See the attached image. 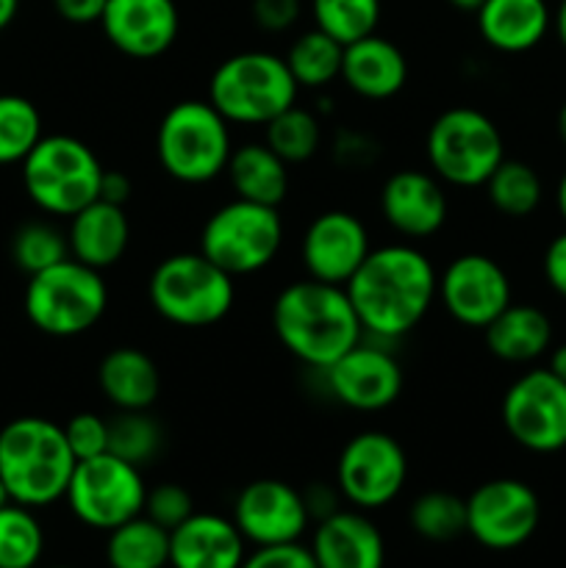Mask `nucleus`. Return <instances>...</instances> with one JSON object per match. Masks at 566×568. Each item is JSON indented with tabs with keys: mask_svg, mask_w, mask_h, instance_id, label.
<instances>
[{
	"mask_svg": "<svg viewBox=\"0 0 566 568\" xmlns=\"http://www.w3.org/2000/svg\"><path fill=\"white\" fill-rule=\"evenodd\" d=\"M344 288L364 336L397 342L420 327L436 303L438 272L416 244L394 242L372 247Z\"/></svg>",
	"mask_w": 566,
	"mask_h": 568,
	"instance_id": "1",
	"label": "nucleus"
},
{
	"mask_svg": "<svg viewBox=\"0 0 566 568\" xmlns=\"http://www.w3.org/2000/svg\"><path fill=\"white\" fill-rule=\"evenodd\" d=\"M272 331L292 358L316 372L327 369L364 338L347 288L314 277H300L277 292Z\"/></svg>",
	"mask_w": 566,
	"mask_h": 568,
	"instance_id": "2",
	"label": "nucleus"
},
{
	"mask_svg": "<svg viewBox=\"0 0 566 568\" xmlns=\"http://www.w3.org/2000/svg\"><path fill=\"white\" fill-rule=\"evenodd\" d=\"M75 464L64 425L17 416L0 427V480L11 503L33 510L55 505L64 499Z\"/></svg>",
	"mask_w": 566,
	"mask_h": 568,
	"instance_id": "3",
	"label": "nucleus"
},
{
	"mask_svg": "<svg viewBox=\"0 0 566 568\" xmlns=\"http://www.w3.org/2000/svg\"><path fill=\"white\" fill-rule=\"evenodd\" d=\"M300 87L286 59L270 50H242L216 64L209 78V103L231 125L264 128L297 103Z\"/></svg>",
	"mask_w": 566,
	"mask_h": 568,
	"instance_id": "4",
	"label": "nucleus"
},
{
	"mask_svg": "<svg viewBox=\"0 0 566 568\" xmlns=\"http://www.w3.org/2000/svg\"><path fill=\"white\" fill-rule=\"evenodd\" d=\"M233 153L231 122L205 100L170 105L155 131L159 166L183 186H203L225 175Z\"/></svg>",
	"mask_w": 566,
	"mask_h": 568,
	"instance_id": "5",
	"label": "nucleus"
},
{
	"mask_svg": "<svg viewBox=\"0 0 566 568\" xmlns=\"http://www.w3.org/2000/svg\"><path fill=\"white\" fill-rule=\"evenodd\" d=\"M103 170L98 153L83 139L70 133L42 136L20 164L28 200L42 214L64 216V220L100 197Z\"/></svg>",
	"mask_w": 566,
	"mask_h": 568,
	"instance_id": "6",
	"label": "nucleus"
},
{
	"mask_svg": "<svg viewBox=\"0 0 566 568\" xmlns=\"http://www.w3.org/2000/svg\"><path fill=\"white\" fill-rule=\"evenodd\" d=\"M236 277L211 264L203 253H172L155 264L148 297L155 314L175 327H211L231 314Z\"/></svg>",
	"mask_w": 566,
	"mask_h": 568,
	"instance_id": "7",
	"label": "nucleus"
},
{
	"mask_svg": "<svg viewBox=\"0 0 566 568\" xmlns=\"http://www.w3.org/2000/svg\"><path fill=\"white\" fill-rule=\"evenodd\" d=\"M109 308L103 272L70 258L28 277L22 311L39 333L75 338L92 331Z\"/></svg>",
	"mask_w": 566,
	"mask_h": 568,
	"instance_id": "8",
	"label": "nucleus"
},
{
	"mask_svg": "<svg viewBox=\"0 0 566 568\" xmlns=\"http://www.w3.org/2000/svg\"><path fill=\"white\" fill-rule=\"evenodd\" d=\"M427 166L442 183L486 186L505 161V142L494 120L472 105H453L431 122L425 136Z\"/></svg>",
	"mask_w": 566,
	"mask_h": 568,
	"instance_id": "9",
	"label": "nucleus"
},
{
	"mask_svg": "<svg viewBox=\"0 0 566 568\" xmlns=\"http://www.w3.org/2000/svg\"><path fill=\"white\" fill-rule=\"evenodd\" d=\"M283 247V216L275 205L233 197L205 220L200 253L231 277L255 275Z\"/></svg>",
	"mask_w": 566,
	"mask_h": 568,
	"instance_id": "10",
	"label": "nucleus"
},
{
	"mask_svg": "<svg viewBox=\"0 0 566 568\" xmlns=\"http://www.w3.org/2000/svg\"><path fill=\"white\" fill-rule=\"evenodd\" d=\"M148 486L142 469L117 455L78 460L67 486L64 503L72 516L92 530H114L144 510Z\"/></svg>",
	"mask_w": 566,
	"mask_h": 568,
	"instance_id": "11",
	"label": "nucleus"
},
{
	"mask_svg": "<svg viewBox=\"0 0 566 568\" xmlns=\"http://www.w3.org/2000/svg\"><path fill=\"white\" fill-rule=\"evenodd\" d=\"M408 455L383 430H361L342 447L336 460V488L355 510H381L403 494Z\"/></svg>",
	"mask_w": 566,
	"mask_h": 568,
	"instance_id": "12",
	"label": "nucleus"
},
{
	"mask_svg": "<svg viewBox=\"0 0 566 568\" xmlns=\"http://www.w3.org/2000/svg\"><path fill=\"white\" fill-rule=\"evenodd\" d=\"M505 433L522 449L553 455L566 447V383L549 369H530L516 377L503 397Z\"/></svg>",
	"mask_w": 566,
	"mask_h": 568,
	"instance_id": "13",
	"label": "nucleus"
},
{
	"mask_svg": "<svg viewBox=\"0 0 566 568\" xmlns=\"http://www.w3.org/2000/svg\"><path fill=\"white\" fill-rule=\"evenodd\" d=\"M542 521V503L527 483L497 477L466 497V536L492 552H511L533 538Z\"/></svg>",
	"mask_w": 566,
	"mask_h": 568,
	"instance_id": "14",
	"label": "nucleus"
},
{
	"mask_svg": "<svg viewBox=\"0 0 566 568\" xmlns=\"http://www.w3.org/2000/svg\"><path fill=\"white\" fill-rule=\"evenodd\" d=\"M322 377L338 405L361 410V414L392 408L405 386L397 355L377 344L375 338L366 342V336L342 358L333 361L327 369H322Z\"/></svg>",
	"mask_w": 566,
	"mask_h": 568,
	"instance_id": "15",
	"label": "nucleus"
},
{
	"mask_svg": "<svg viewBox=\"0 0 566 568\" xmlns=\"http://www.w3.org/2000/svg\"><path fill=\"white\" fill-rule=\"evenodd\" d=\"M438 300L464 327H483L503 314L511 300V277L492 255H455L438 275Z\"/></svg>",
	"mask_w": 566,
	"mask_h": 568,
	"instance_id": "16",
	"label": "nucleus"
},
{
	"mask_svg": "<svg viewBox=\"0 0 566 568\" xmlns=\"http://www.w3.org/2000/svg\"><path fill=\"white\" fill-rule=\"evenodd\" d=\"M231 519L253 547L303 541L311 525L303 491L275 477L247 483L233 499Z\"/></svg>",
	"mask_w": 566,
	"mask_h": 568,
	"instance_id": "17",
	"label": "nucleus"
},
{
	"mask_svg": "<svg viewBox=\"0 0 566 568\" xmlns=\"http://www.w3.org/2000/svg\"><path fill=\"white\" fill-rule=\"evenodd\" d=\"M372 250L370 231L364 222L344 209L316 214L300 239V264L305 277L347 286Z\"/></svg>",
	"mask_w": 566,
	"mask_h": 568,
	"instance_id": "18",
	"label": "nucleus"
},
{
	"mask_svg": "<svg viewBox=\"0 0 566 568\" xmlns=\"http://www.w3.org/2000/svg\"><path fill=\"white\" fill-rule=\"evenodd\" d=\"M100 28L122 55L150 61L175 44L181 14L175 0H105Z\"/></svg>",
	"mask_w": 566,
	"mask_h": 568,
	"instance_id": "19",
	"label": "nucleus"
},
{
	"mask_svg": "<svg viewBox=\"0 0 566 568\" xmlns=\"http://www.w3.org/2000/svg\"><path fill=\"white\" fill-rule=\"evenodd\" d=\"M381 214L386 225L408 242L436 236L449 216L444 183L425 170L394 172L383 181Z\"/></svg>",
	"mask_w": 566,
	"mask_h": 568,
	"instance_id": "20",
	"label": "nucleus"
},
{
	"mask_svg": "<svg viewBox=\"0 0 566 568\" xmlns=\"http://www.w3.org/2000/svg\"><path fill=\"white\" fill-rule=\"evenodd\" d=\"M320 568H383L386 541L366 510H344L316 521L309 544Z\"/></svg>",
	"mask_w": 566,
	"mask_h": 568,
	"instance_id": "21",
	"label": "nucleus"
},
{
	"mask_svg": "<svg viewBox=\"0 0 566 568\" xmlns=\"http://www.w3.org/2000/svg\"><path fill=\"white\" fill-rule=\"evenodd\" d=\"M247 558V541L233 519L194 510L170 532L172 568H239Z\"/></svg>",
	"mask_w": 566,
	"mask_h": 568,
	"instance_id": "22",
	"label": "nucleus"
},
{
	"mask_svg": "<svg viewBox=\"0 0 566 568\" xmlns=\"http://www.w3.org/2000/svg\"><path fill=\"white\" fill-rule=\"evenodd\" d=\"M342 81L364 100H392L408 83V59L392 39L370 33L358 42L344 44Z\"/></svg>",
	"mask_w": 566,
	"mask_h": 568,
	"instance_id": "23",
	"label": "nucleus"
},
{
	"mask_svg": "<svg viewBox=\"0 0 566 568\" xmlns=\"http://www.w3.org/2000/svg\"><path fill=\"white\" fill-rule=\"evenodd\" d=\"M70 255L92 270L105 272L120 264L131 244V222L125 205H114L109 200H94L87 209L70 216L67 225Z\"/></svg>",
	"mask_w": 566,
	"mask_h": 568,
	"instance_id": "24",
	"label": "nucleus"
},
{
	"mask_svg": "<svg viewBox=\"0 0 566 568\" xmlns=\"http://www.w3.org/2000/svg\"><path fill=\"white\" fill-rule=\"evenodd\" d=\"M475 17L483 42L499 53H527L553 26L547 0H486Z\"/></svg>",
	"mask_w": 566,
	"mask_h": 568,
	"instance_id": "25",
	"label": "nucleus"
},
{
	"mask_svg": "<svg viewBox=\"0 0 566 568\" xmlns=\"http://www.w3.org/2000/svg\"><path fill=\"white\" fill-rule=\"evenodd\" d=\"M98 388L117 410H150L161 394V372L139 347H114L98 364Z\"/></svg>",
	"mask_w": 566,
	"mask_h": 568,
	"instance_id": "26",
	"label": "nucleus"
},
{
	"mask_svg": "<svg viewBox=\"0 0 566 568\" xmlns=\"http://www.w3.org/2000/svg\"><path fill=\"white\" fill-rule=\"evenodd\" d=\"M486 347L494 358L505 364H527L542 358L553 344V322L536 305L511 303L486 327Z\"/></svg>",
	"mask_w": 566,
	"mask_h": 568,
	"instance_id": "27",
	"label": "nucleus"
},
{
	"mask_svg": "<svg viewBox=\"0 0 566 568\" xmlns=\"http://www.w3.org/2000/svg\"><path fill=\"white\" fill-rule=\"evenodd\" d=\"M225 175L233 194L250 203L277 209L289 194V164L266 142H244L233 148Z\"/></svg>",
	"mask_w": 566,
	"mask_h": 568,
	"instance_id": "28",
	"label": "nucleus"
},
{
	"mask_svg": "<svg viewBox=\"0 0 566 568\" xmlns=\"http://www.w3.org/2000/svg\"><path fill=\"white\" fill-rule=\"evenodd\" d=\"M105 560L111 568H166L170 566V530L144 514L109 530Z\"/></svg>",
	"mask_w": 566,
	"mask_h": 568,
	"instance_id": "29",
	"label": "nucleus"
},
{
	"mask_svg": "<svg viewBox=\"0 0 566 568\" xmlns=\"http://www.w3.org/2000/svg\"><path fill=\"white\" fill-rule=\"evenodd\" d=\"M283 59L300 89H325L342 78L344 44L320 28H309L289 44Z\"/></svg>",
	"mask_w": 566,
	"mask_h": 568,
	"instance_id": "30",
	"label": "nucleus"
},
{
	"mask_svg": "<svg viewBox=\"0 0 566 568\" xmlns=\"http://www.w3.org/2000/svg\"><path fill=\"white\" fill-rule=\"evenodd\" d=\"M486 194L488 203L499 214L522 220V216H530L542 205L544 186L542 178H538V172L530 164L505 159L486 181Z\"/></svg>",
	"mask_w": 566,
	"mask_h": 568,
	"instance_id": "31",
	"label": "nucleus"
},
{
	"mask_svg": "<svg viewBox=\"0 0 566 568\" xmlns=\"http://www.w3.org/2000/svg\"><path fill=\"white\" fill-rule=\"evenodd\" d=\"M264 142L270 144L289 166L305 164V161L314 159L322 148L320 116L311 109H305V105L294 103L292 109H286L283 114H277L275 120L266 122Z\"/></svg>",
	"mask_w": 566,
	"mask_h": 568,
	"instance_id": "32",
	"label": "nucleus"
},
{
	"mask_svg": "<svg viewBox=\"0 0 566 568\" xmlns=\"http://www.w3.org/2000/svg\"><path fill=\"white\" fill-rule=\"evenodd\" d=\"M44 552V530L33 508L9 503L0 508V568H37Z\"/></svg>",
	"mask_w": 566,
	"mask_h": 568,
	"instance_id": "33",
	"label": "nucleus"
},
{
	"mask_svg": "<svg viewBox=\"0 0 566 568\" xmlns=\"http://www.w3.org/2000/svg\"><path fill=\"white\" fill-rule=\"evenodd\" d=\"M408 525L431 544L455 541L466 532V499L453 491H425L411 503Z\"/></svg>",
	"mask_w": 566,
	"mask_h": 568,
	"instance_id": "34",
	"label": "nucleus"
},
{
	"mask_svg": "<svg viewBox=\"0 0 566 568\" xmlns=\"http://www.w3.org/2000/svg\"><path fill=\"white\" fill-rule=\"evenodd\" d=\"M381 14V0H311L314 28L342 44H353L370 33H377Z\"/></svg>",
	"mask_w": 566,
	"mask_h": 568,
	"instance_id": "35",
	"label": "nucleus"
},
{
	"mask_svg": "<svg viewBox=\"0 0 566 568\" xmlns=\"http://www.w3.org/2000/svg\"><path fill=\"white\" fill-rule=\"evenodd\" d=\"M42 136L37 105L22 94H0V166L22 164Z\"/></svg>",
	"mask_w": 566,
	"mask_h": 568,
	"instance_id": "36",
	"label": "nucleus"
},
{
	"mask_svg": "<svg viewBox=\"0 0 566 568\" xmlns=\"http://www.w3.org/2000/svg\"><path fill=\"white\" fill-rule=\"evenodd\" d=\"M164 433L150 410H117L109 419V453L133 466H148L159 458Z\"/></svg>",
	"mask_w": 566,
	"mask_h": 568,
	"instance_id": "37",
	"label": "nucleus"
},
{
	"mask_svg": "<svg viewBox=\"0 0 566 568\" xmlns=\"http://www.w3.org/2000/svg\"><path fill=\"white\" fill-rule=\"evenodd\" d=\"M64 258H70L67 231H59L50 222H26L11 236V261L28 277L50 270Z\"/></svg>",
	"mask_w": 566,
	"mask_h": 568,
	"instance_id": "38",
	"label": "nucleus"
},
{
	"mask_svg": "<svg viewBox=\"0 0 566 568\" xmlns=\"http://www.w3.org/2000/svg\"><path fill=\"white\" fill-rule=\"evenodd\" d=\"M142 514L148 516V519H153L159 527L172 532L194 514V499L192 494L183 486H178V483H159V486L148 488V499H144Z\"/></svg>",
	"mask_w": 566,
	"mask_h": 568,
	"instance_id": "39",
	"label": "nucleus"
},
{
	"mask_svg": "<svg viewBox=\"0 0 566 568\" xmlns=\"http://www.w3.org/2000/svg\"><path fill=\"white\" fill-rule=\"evenodd\" d=\"M67 444L78 460L98 458L109 453V419H103L94 410H81L64 425Z\"/></svg>",
	"mask_w": 566,
	"mask_h": 568,
	"instance_id": "40",
	"label": "nucleus"
},
{
	"mask_svg": "<svg viewBox=\"0 0 566 568\" xmlns=\"http://www.w3.org/2000/svg\"><path fill=\"white\" fill-rule=\"evenodd\" d=\"M239 568H320L314 555L303 541L292 544H272V547H255L247 552L244 564Z\"/></svg>",
	"mask_w": 566,
	"mask_h": 568,
	"instance_id": "41",
	"label": "nucleus"
},
{
	"mask_svg": "<svg viewBox=\"0 0 566 568\" xmlns=\"http://www.w3.org/2000/svg\"><path fill=\"white\" fill-rule=\"evenodd\" d=\"M303 0H253L250 14L253 22L266 33H283L300 20Z\"/></svg>",
	"mask_w": 566,
	"mask_h": 568,
	"instance_id": "42",
	"label": "nucleus"
},
{
	"mask_svg": "<svg viewBox=\"0 0 566 568\" xmlns=\"http://www.w3.org/2000/svg\"><path fill=\"white\" fill-rule=\"evenodd\" d=\"M333 159L347 166V170H358V166L372 164L377 159V144L364 133L344 131L333 142Z\"/></svg>",
	"mask_w": 566,
	"mask_h": 568,
	"instance_id": "43",
	"label": "nucleus"
},
{
	"mask_svg": "<svg viewBox=\"0 0 566 568\" xmlns=\"http://www.w3.org/2000/svg\"><path fill=\"white\" fill-rule=\"evenodd\" d=\"M544 281L566 300V231L558 233L544 250Z\"/></svg>",
	"mask_w": 566,
	"mask_h": 568,
	"instance_id": "44",
	"label": "nucleus"
},
{
	"mask_svg": "<svg viewBox=\"0 0 566 568\" xmlns=\"http://www.w3.org/2000/svg\"><path fill=\"white\" fill-rule=\"evenodd\" d=\"M303 499H305V508H309L311 514V521H320L325 519V516L336 514L344 503L336 483H333V486H327V483H311V486L303 491Z\"/></svg>",
	"mask_w": 566,
	"mask_h": 568,
	"instance_id": "45",
	"label": "nucleus"
},
{
	"mask_svg": "<svg viewBox=\"0 0 566 568\" xmlns=\"http://www.w3.org/2000/svg\"><path fill=\"white\" fill-rule=\"evenodd\" d=\"M55 14L72 26H92L100 22L105 9V0H53Z\"/></svg>",
	"mask_w": 566,
	"mask_h": 568,
	"instance_id": "46",
	"label": "nucleus"
},
{
	"mask_svg": "<svg viewBox=\"0 0 566 568\" xmlns=\"http://www.w3.org/2000/svg\"><path fill=\"white\" fill-rule=\"evenodd\" d=\"M133 194V181L122 170H103L100 178V200L114 205H125Z\"/></svg>",
	"mask_w": 566,
	"mask_h": 568,
	"instance_id": "47",
	"label": "nucleus"
},
{
	"mask_svg": "<svg viewBox=\"0 0 566 568\" xmlns=\"http://www.w3.org/2000/svg\"><path fill=\"white\" fill-rule=\"evenodd\" d=\"M549 372H553L555 377H560V381L566 383V344H560V347L553 349V355H549Z\"/></svg>",
	"mask_w": 566,
	"mask_h": 568,
	"instance_id": "48",
	"label": "nucleus"
},
{
	"mask_svg": "<svg viewBox=\"0 0 566 568\" xmlns=\"http://www.w3.org/2000/svg\"><path fill=\"white\" fill-rule=\"evenodd\" d=\"M17 11H20V0H0V31H6L14 22Z\"/></svg>",
	"mask_w": 566,
	"mask_h": 568,
	"instance_id": "49",
	"label": "nucleus"
},
{
	"mask_svg": "<svg viewBox=\"0 0 566 568\" xmlns=\"http://www.w3.org/2000/svg\"><path fill=\"white\" fill-rule=\"evenodd\" d=\"M553 28H555V33H558L560 44H564V48H566V0H560L558 9H555Z\"/></svg>",
	"mask_w": 566,
	"mask_h": 568,
	"instance_id": "50",
	"label": "nucleus"
},
{
	"mask_svg": "<svg viewBox=\"0 0 566 568\" xmlns=\"http://www.w3.org/2000/svg\"><path fill=\"white\" fill-rule=\"evenodd\" d=\"M555 205H558L560 220L566 222V172H564V178H560V183H558V192H555Z\"/></svg>",
	"mask_w": 566,
	"mask_h": 568,
	"instance_id": "51",
	"label": "nucleus"
},
{
	"mask_svg": "<svg viewBox=\"0 0 566 568\" xmlns=\"http://www.w3.org/2000/svg\"><path fill=\"white\" fill-rule=\"evenodd\" d=\"M449 6H453V9H458V11H472V14H475L477 9H481L483 3H486V0H447Z\"/></svg>",
	"mask_w": 566,
	"mask_h": 568,
	"instance_id": "52",
	"label": "nucleus"
},
{
	"mask_svg": "<svg viewBox=\"0 0 566 568\" xmlns=\"http://www.w3.org/2000/svg\"><path fill=\"white\" fill-rule=\"evenodd\" d=\"M558 136L566 148V103L560 105V111H558Z\"/></svg>",
	"mask_w": 566,
	"mask_h": 568,
	"instance_id": "53",
	"label": "nucleus"
},
{
	"mask_svg": "<svg viewBox=\"0 0 566 568\" xmlns=\"http://www.w3.org/2000/svg\"><path fill=\"white\" fill-rule=\"evenodd\" d=\"M11 499H9V491H6V486H3V480H0V508H3V505H9Z\"/></svg>",
	"mask_w": 566,
	"mask_h": 568,
	"instance_id": "54",
	"label": "nucleus"
},
{
	"mask_svg": "<svg viewBox=\"0 0 566 568\" xmlns=\"http://www.w3.org/2000/svg\"><path fill=\"white\" fill-rule=\"evenodd\" d=\"M50 568H72V566H50Z\"/></svg>",
	"mask_w": 566,
	"mask_h": 568,
	"instance_id": "55",
	"label": "nucleus"
}]
</instances>
